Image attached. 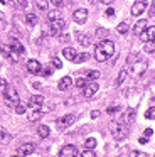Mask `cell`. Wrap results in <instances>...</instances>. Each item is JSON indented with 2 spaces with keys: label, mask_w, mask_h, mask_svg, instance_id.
Returning a JSON list of instances; mask_svg holds the SVG:
<instances>
[{
  "label": "cell",
  "mask_w": 155,
  "mask_h": 157,
  "mask_svg": "<svg viewBox=\"0 0 155 157\" xmlns=\"http://www.w3.org/2000/svg\"><path fill=\"white\" fill-rule=\"evenodd\" d=\"M10 140H12V137H10V133L7 132L5 128H2V127H0V144H9Z\"/></svg>",
  "instance_id": "44dd1931"
},
{
  "label": "cell",
  "mask_w": 155,
  "mask_h": 157,
  "mask_svg": "<svg viewBox=\"0 0 155 157\" xmlns=\"http://www.w3.org/2000/svg\"><path fill=\"white\" fill-rule=\"evenodd\" d=\"M9 58L12 59L13 63H17V61H19V59H20V54H19V52H15V51H12V52H10V54H9Z\"/></svg>",
  "instance_id": "60d3db41"
},
{
  "label": "cell",
  "mask_w": 155,
  "mask_h": 157,
  "mask_svg": "<svg viewBox=\"0 0 155 157\" xmlns=\"http://www.w3.org/2000/svg\"><path fill=\"white\" fill-rule=\"evenodd\" d=\"M88 58H89V56H88L86 52H81V54L78 52V54L74 56V59H73V61H74V63H78V64H81V63L88 61Z\"/></svg>",
  "instance_id": "d4e9b609"
},
{
  "label": "cell",
  "mask_w": 155,
  "mask_h": 157,
  "mask_svg": "<svg viewBox=\"0 0 155 157\" xmlns=\"http://www.w3.org/2000/svg\"><path fill=\"white\" fill-rule=\"evenodd\" d=\"M153 34H155V29H153V25H148L147 29H145L143 32H140V39L143 42H147V41H153Z\"/></svg>",
  "instance_id": "4fadbf2b"
},
{
  "label": "cell",
  "mask_w": 155,
  "mask_h": 157,
  "mask_svg": "<svg viewBox=\"0 0 155 157\" xmlns=\"http://www.w3.org/2000/svg\"><path fill=\"white\" fill-rule=\"evenodd\" d=\"M98 83L96 81H91V83H88L86 86L83 88V96L84 98H91V96H94V93L98 91Z\"/></svg>",
  "instance_id": "52a82bcc"
},
{
  "label": "cell",
  "mask_w": 155,
  "mask_h": 157,
  "mask_svg": "<svg viewBox=\"0 0 155 157\" xmlns=\"http://www.w3.org/2000/svg\"><path fill=\"white\" fill-rule=\"evenodd\" d=\"M0 51L3 52V56H7V58H9V54L12 52V49H10V46H7V44H0Z\"/></svg>",
  "instance_id": "1f68e13d"
},
{
  "label": "cell",
  "mask_w": 155,
  "mask_h": 157,
  "mask_svg": "<svg viewBox=\"0 0 155 157\" xmlns=\"http://www.w3.org/2000/svg\"><path fill=\"white\" fill-rule=\"evenodd\" d=\"M147 27H148V21H143V19H142V21H138L137 24H135V27H133V32H135V36H138L140 32H143Z\"/></svg>",
  "instance_id": "2e32d148"
},
{
  "label": "cell",
  "mask_w": 155,
  "mask_h": 157,
  "mask_svg": "<svg viewBox=\"0 0 155 157\" xmlns=\"http://www.w3.org/2000/svg\"><path fill=\"white\" fill-rule=\"evenodd\" d=\"M40 71H42L44 76H49L51 73H52V69H51V68H44V69H40Z\"/></svg>",
  "instance_id": "7dc6e473"
},
{
  "label": "cell",
  "mask_w": 155,
  "mask_h": 157,
  "mask_svg": "<svg viewBox=\"0 0 155 157\" xmlns=\"http://www.w3.org/2000/svg\"><path fill=\"white\" fill-rule=\"evenodd\" d=\"M51 64H52L56 69H59L61 66H62V64H61V59L59 58H52V59H51Z\"/></svg>",
  "instance_id": "ab89813d"
},
{
  "label": "cell",
  "mask_w": 155,
  "mask_h": 157,
  "mask_svg": "<svg viewBox=\"0 0 155 157\" xmlns=\"http://www.w3.org/2000/svg\"><path fill=\"white\" fill-rule=\"evenodd\" d=\"M153 115H155V110H153V106H150V108H148V112L145 113V117H147V118H153Z\"/></svg>",
  "instance_id": "ee69618b"
},
{
  "label": "cell",
  "mask_w": 155,
  "mask_h": 157,
  "mask_svg": "<svg viewBox=\"0 0 155 157\" xmlns=\"http://www.w3.org/2000/svg\"><path fill=\"white\" fill-rule=\"evenodd\" d=\"M84 147H86V149H94V147H96V140L94 139H86Z\"/></svg>",
  "instance_id": "836d02e7"
},
{
  "label": "cell",
  "mask_w": 155,
  "mask_h": 157,
  "mask_svg": "<svg viewBox=\"0 0 155 157\" xmlns=\"http://www.w3.org/2000/svg\"><path fill=\"white\" fill-rule=\"evenodd\" d=\"M120 123H121V122H118V120H111V122H110V130H111V133H113L115 130L120 127Z\"/></svg>",
  "instance_id": "74e56055"
},
{
  "label": "cell",
  "mask_w": 155,
  "mask_h": 157,
  "mask_svg": "<svg viewBox=\"0 0 155 157\" xmlns=\"http://www.w3.org/2000/svg\"><path fill=\"white\" fill-rule=\"evenodd\" d=\"M37 133H39V137H40V139H46V137H49L51 130H49V127H46V125H40L39 128H37Z\"/></svg>",
  "instance_id": "cb8c5ba5"
},
{
  "label": "cell",
  "mask_w": 155,
  "mask_h": 157,
  "mask_svg": "<svg viewBox=\"0 0 155 157\" xmlns=\"http://www.w3.org/2000/svg\"><path fill=\"white\" fill-rule=\"evenodd\" d=\"M101 2H103V4H106V5H108V4H113L115 0H101Z\"/></svg>",
  "instance_id": "11a10c76"
},
{
  "label": "cell",
  "mask_w": 155,
  "mask_h": 157,
  "mask_svg": "<svg viewBox=\"0 0 155 157\" xmlns=\"http://www.w3.org/2000/svg\"><path fill=\"white\" fill-rule=\"evenodd\" d=\"M135 113H137V112H135L133 108H130L127 113H125V117H123V122H125V123H130L131 120L135 118Z\"/></svg>",
  "instance_id": "484cf974"
},
{
  "label": "cell",
  "mask_w": 155,
  "mask_h": 157,
  "mask_svg": "<svg viewBox=\"0 0 155 157\" xmlns=\"http://www.w3.org/2000/svg\"><path fill=\"white\" fill-rule=\"evenodd\" d=\"M40 115H42V112H40V110H32V108H30L27 118H29V122H37V120L40 118Z\"/></svg>",
  "instance_id": "ffe728a7"
},
{
  "label": "cell",
  "mask_w": 155,
  "mask_h": 157,
  "mask_svg": "<svg viewBox=\"0 0 155 157\" xmlns=\"http://www.w3.org/2000/svg\"><path fill=\"white\" fill-rule=\"evenodd\" d=\"M13 157H19V155H13Z\"/></svg>",
  "instance_id": "6f0895ef"
},
{
  "label": "cell",
  "mask_w": 155,
  "mask_h": 157,
  "mask_svg": "<svg viewBox=\"0 0 155 157\" xmlns=\"http://www.w3.org/2000/svg\"><path fill=\"white\" fill-rule=\"evenodd\" d=\"M47 19H49V22L57 21V19H59V12H57V10H51L49 14H47Z\"/></svg>",
  "instance_id": "83f0119b"
},
{
  "label": "cell",
  "mask_w": 155,
  "mask_h": 157,
  "mask_svg": "<svg viewBox=\"0 0 155 157\" xmlns=\"http://www.w3.org/2000/svg\"><path fill=\"white\" fill-rule=\"evenodd\" d=\"M74 118H76V117H74L73 113H67V115L61 117V118L57 120V128L64 130V128H67V127H71L74 123Z\"/></svg>",
  "instance_id": "5b68a950"
},
{
  "label": "cell",
  "mask_w": 155,
  "mask_h": 157,
  "mask_svg": "<svg viewBox=\"0 0 155 157\" xmlns=\"http://www.w3.org/2000/svg\"><path fill=\"white\" fill-rule=\"evenodd\" d=\"M37 9H40V10H46L47 9V0H37Z\"/></svg>",
  "instance_id": "f35d334b"
},
{
  "label": "cell",
  "mask_w": 155,
  "mask_h": 157,
  "mask_svg": "<svg viewBox=\"0 0 155 157\" xmlns=\"http://www.w3.org/2000/svg\"><path fill=\"white\" fill-rule=\"evenodd\" d=\"M13 110H15V113H17V115H24V113H25V106H24V105H20V103H17V105L13 106Z\"/></svg>",
  "instance_id": "d6a6232c"
},
{
  "label": "cell",
  "mask_w": 155,
  "mask_h": 157,
  "mask_svg": "<svg viewBox=\"0 0 155 157\" xmlns=\"http://www.w3.org/2000/svg\"><path fill=\"white\" fill-rule=\"evenodd\" d=\"M74 85H76L78 88L81 90V88H84V86L88 85V79H86V78H78L76 81H74Z\"/></svg>",
  "instance_id": "f1b7e54d"
},
{
  "label": "cell",
  "mask_w": 155,
  "mask_h": 157,
  "mask_svg": "<svg viewBox=\"0 0 155 157\" xmlns=\"http://www.w3.org/2000/svg\"><path fill=\"white\" fill-rule=\"evenodd\" d=\"M88 2H89V4H94V2H96V0H88Z\"/></svg>",
  "instance_id": "9f6ffc18"
},
{
  "label": "cell",
  "mask_w": 155,
  "mask_h": 157,
  "mask_svg": "<svg viewBox=\"0 0 155 157\" xmlns=\"http://www.w3.org/2000/svg\"><path fill=\"white\" fill-rule=\"evenodd\" d=\"M10 49L15 51V52H19V54H22V52H24V46L20 44L17 39H12V42H10Z\"/></svg>",
  "instance_id": "7402d4cb"
},
{
  "label": "cell",
  "mask_w": 155,
  "mask_h": 157,
  "mask_svg": "<svg viewBox=\"0 0 155 157\" xmlns=\"http://www.w3.org/2000/svg\"><path fill=\"white\" fill-rule=\"evenodd\" d=\"M104 14H106L108 17H113V15H115V10H113V9H108V10L104 12Z\"/></svg>",
  "instance_id": "f907efd6"
},
{
  "label": "cell",
  "mask_w": 155,
  "mask_h": 157,
  "mask_svg": "<svg viewBox=\"0 0 155 157\" xmlns=\"http://www.w3.org/2000/svg\"><path fill=\"white\" fill-rule=\"evenodd\" d=\"M74 36H76V41L79 42L81 46H89V44H91V42H89V37H88L86 34H83V32H76Z\"/></svg>",
  "instance_id": "d6986e66"
},
{
  "label": "cell",
  "mask_w": 155,
  "mask_h": 157,
  "mask_svg": "<svg viewBox=\"0 0 155 157\" xmlns=\"http://www.w3.org/2000/svg\"><path fill=\"white\" fill-rule=\"evenodd\" d=\"M76 54H78V51L74 48H64L62 49V56H64V59H67V61H73Z\"/></svg>",
  "instance_id": "ac0fdd59"
},
{
  "label": "cell",
  "mask_w": 155,
  "mask_h": 157,
  "mask_svg": "<svg viewBox=\"0 0 155 157\" xmlns=\"http://www.w3.org/2000/svg\"><path fill=\"white\" fill-rule=\"evenodd\" d=\"M116 112H121V108L120 106H110V108H106V113H116Z\"/></svg>",
  "instance_id": "7bdbcfd3"
},
{
  "label": "cell",
  "mask_w": 155,
  "mask_h": 157,
  "mask_svg": "<svg viewBox=\"0 0 155 157\" xmlns=\"http://www.w3.org/2000/svg\"><path fill=\"white\" fill-rule=\"evenodd\" d=\"M5 90H7V81L0 78V95H3V93H5Z\"/></svg>",
  "instance_id": "b9f144b4"
},
{
  "label": "cell",
  "mask_w": 155,
  "mask_h": 157,
  "mask_svg": "<svg viewBox=\"0 0 155 157\" xmlns=\"http://www.w3.org/2000/svg\"><path fill=\"white\" fill-rule=\"evenodd\" d=\"M17 4H19V7H22V9H27V5H29V2H27V0H17Z\"/></svg>",
  "instance_id": "bcb514c9"
},
{
  "label": "cell",
  "mask_w": 155,
  "mask_h": 157,
  "mask_svg": "<svg viewBox=\"0 0 155 157\" xmlns=\"http://www.w3.org/2000/svg\"><path fill=\"white\" fill-rule=\"evenodd\" d=\"M147 5H148V0H135V4L131 5V15L133 17L142 15L145 12V9H147Z\"/></svg>",
  "instance_id": "277c9868"
},
{
  "label": "cell",
  "mask_w": 155,
  "mask_h": 157,
  "mask_svg": "<svg viewBox=\"0 0 155 157\" xmlns=\"http://www.w3.org/2000/svg\"><path fill=\"white\" fill-rule=\"evenodd\" d=\"M147 140H148V139H147V137H142V139H140V140H138V142H140V144H147Z\"/></svg>",
  "instance_id": "f5cc1de1"
},
{
  "label": "cell",
  "mask_w": 155,
  "mask_h": 157,
  "mask_svg": "<svg viewBox=\"0 0 155 157\" xmlns=\"http://www.w3.org/2000/svg\"><path fill=\"white\" fill-rule=\"evenodd\" d=\"M81 157H96V154H94L93 149H86L81 152Z\"/></svg>",
  "instance_id": "e575fe53"
},
{
  "label": "cell",
  "mask_w": 155,
  "mask_h": 157,
  "mask_svg": "<svg viewBox=\"0 0 155 157\" xmlns=\"http://www.w3.org/2000/svg\"><path fill=\"white\" fill-rule=\"evenodd\" d=\"M143 49H145V52H148V54H153V41H148V42H145Z\"/></svg>",
  "instance_id": "f546056e"
},
{
  "label": "cell",
  "mask_w": 155,
  "mask_h": 157,
  "mask_svg": "<svg viewBox=\"0 0 155 157\" xmlns=\"http://www.w3.org/2000/svg\"><path fill=\"white\" fill-rule=\"evenodd\" d=\"M152 133H153V130H152V128H147V130L143 132V135L147 137V139H150V135H152Z\"/></svg>",
  "instance_id": "681fc988"
},
{
  "label": "cell",
  "mask_w": 155,
  "mask_h": 157,
  "mask_svg": "<svg viewBox=\"0 0 155 157\" xmlns=\"http://www.w3.org/2000/svg\"><path fill=\"white\" fill-rule=\"evenodd\" d=\"M25 22H27L29 25H36L37 22H39V19H37L36 14H27V15H25Z\"/></svg>",
  "instance_id": "4316f807"
},
{
  "label": "cell",
  "mask_w": 155,
  "mask_h": 157,
  "mask_svg": "<svg viewBox=\"0 0 155 157\" xmlns=\"http://www.w3.org/2000/svg\"><path fill=\"white\" fill-rule=\"evenodd\" d=\"M34 150H36V145H34V144H22V145L19 147V150H17V155L27 157V155H30Z\"/></svg>",
  "instance_id": "ba28073f"
},
{
  "label": "cell",
  "mask_w": 155,
  "mask_h": 157,
  "mask_svg": "<svg viewBox=\"0 0 155 157\" xmlns=\"http://www.w3.org/2000/svg\"><path fill=\"white\" fill-rule=\"evenodd\" d=\"M153 12H155V9H153V5H152V7H150V14H148V15H150V17H153Z\"/></svg>",
  "instance_id": "db71d44e"
},
{
  "label": "cell",
  "mask_w": 155,
  "mask_h": 157,
  "mask_svg": "<svg viewBox=\"0 0 155 157\" xmlns=\"http://www.w3.org/2000/svg\"><path fill=\"white\" fill-rule=\"evenodd\" d=\"M100 76H101V73L96 71V69H88L86 71V79H91V81H96Z\"/></svg>",
  "instance_id": "603a6c76"
},
{
  "label": "cell",
  "mask_w": 155,
  "mask_h": 157,
  "mask_svg": "<svg viewBox=\"0 0 155 157\" xmlns=\"http://www.w3.org/2000/svg\"><path fill=\"white\" fill-rule=\"evenodd\" d=\"M98 117H100V112H96V110H94V112H91V118H98Z\"/></svg>",
  "instance_id": "816d5d0a"
},
{
  "label": "cell",
  "mask_w": 155,
  "mask_h": 157,
  "mask_svg": "<svg viewBox=\"0 0 155 157\" xmlns=\"http://www.w3.org/2000/svg\"><path fill=\"white\" fill-rule=\"evenodd\" d=\"M96 36H98V37H106L108 31H106V29H103V27H98L96 29Z\"/></svg>",
  "instance_id": "8d00e7d4"
},
{
  "label": "cell",
  "mask_w": 155,
  "mask_h": 157,
  "mask_svg": "<svg viewBox=\"0 0 155 157\" xmlns=\"http://www.w3.org/2000/svg\"><path fill=\"white\" fill-rule=\"evenodd\" d=\"M40 69H42V66H40V63L37 61V59H29V61H27V71H29L30 75H39Z\"/></svg>",
  "instance_id": "30bf717a"
},
{
  "label": "cell",
  "mask_w": 155,
  "mask_h": 157,
  "mask_svg": "<svg viewBox=\"0 0 155 157\" xmlns=\"http://www.w3.org/2000/svg\"><path fill=\"white\" fill-rule=\"evenodd\" d=\"M66 27V22L62 21V19H57V21H54V22H51L49 25H47V29H46V34H49V36H52V37H57V36L62 32V29Z\"/></svg>",
  "instance_id": "7a4b0ae2"
},
{
  "label": "cell",
  "mask_w": 155,
  "mask_h": 157,
  "mask_svg": "<svg viewBox=\"0 0 155 157\" xmlns=\"http://www.w3.org/2000/svg\"><path fill=\"white\" fill-rule=\"evenodd\" d=\"M118 32H120V34H127L128 32V24L127 22H120V24H118Z\"/></svg>",
  "instance_id": "4dcf8cb0"
},
{
  "label": "cell",
  "mask_w": 155,
  "mask_h": 157,
  "mask_svg": "<svg viewBox=\"0 0 155 157\" xmlns=\"http://www.w3.org/2000/svg\"><path fill=\"white\" fill-rule=\"evenodd\" d=\"M57 37L61 39L59 42H67V41H69V37H67V36H64V34H59V36H57Z\"/></svg>",
  "instance_id": "c3c4849f"
},
{
  "label": "cell",
  "mask_w": 155,
  "mask_h": 157,
  "mask_svg": "<svg viewBox=\"0 0 155 157\" xmlns=\"http://www.w3.org/2000/svg\"><path fill=\"white\" fill-rule=\"evenodd\" d=\"M128 132H130L128 125H127V123L121 122V123H120V127H118V128L113 132V135H115V139H116V140H123V139H127Z\"/></svg>",
  "instance_id": "8992f818"
},
{
  "label": "cell",
  "mask_w": 155,
  "mask_h": 157,
  "mask_svg": "<svg viewBox=\"0 0 155 157\" xmlns=\"http://www.w3.org/2000/svg\"><path fill=\"white\" fill-rule=\"evenodd\" d=\"M3 100H5V105L13 108V106L19 103V95H17V90L15 88H9L7 86L5 93H3Z\"/></svg>",
  "instance_id": "3957f363"
},
{
  "label": "cell",
  "mask_w": 155,
  "mask_h": 157,
  "mask_svg": "<svg viewBox=\"0 0 155 157\" xmlns=\"http://www.w3.org/2000/svg\"><path fill=\"white\" fill-rule=\"evenodd\" d=\"M71 86H73V79H71L69 76H64V78L59 81V90L61 91H66V90L71 88Z\"/></svg>",
  "instance_id": "e0dca14e"
},
{
  "label": "cell",
  "mask_w": 155,
  "mask_h": 157,
  "mask_svg": "<svg viewBox=\"0 0 155 157\" xmlns=\"http://www.w3.org/2000/svg\"><path fill=\"white\" fill-rule=\"evenodd\" d=\"M59 157H78V149L74 145H64L59 152Z\"/></svg>",
  "instance_id": "8fae6325"
},
{
  "label": "cell",
  "mask_w": 155,
  "mask_h": 157,
  "mask_svg": "<svg viewBox=\"0 0 155 157\" xmlns=\"http://www.w3.org/2000/svg\"><path fill=\"white\" fill-rule=\"evenodd\" d=\"M130 157H148V154L140 152V150H131V152H130Z\"/></svg>",
  "instance_id": "d590c367"
},
{
  "label": "cell",
  "mask_w": 155,
  "mask_h": 157,
  "mask_svg": "<svg viewBox=\"0 0 155 157\" xmlns=\"http://www.w3.org/2000/svg\"><path fill=\"white\" fill-rule=\"evenodd\" d=\"M115 54V44L108 39H103L96 44V49H94V59L98 63H104Z\"/></svg>",
  "instance_id": "6da1fadb"
},
{
  "label": "cell",
  "mask_w": 155,
  "mask_h": 157,
  "mask_svg": "<svg viewBox=\"0 0 155 157\" xmlns=\"http://www.w3.org/2000/svg\"><path fill=\"white\" fill-rule=\"evenodd\" d=\"M86 19H88V10L86 9H78V10L73 14V21L76 22V24H84Z\"/></svg>",
  "instance_id": "9c48e42d"
},
{
  "label": "cell",
  "mask_w": 155,
  "mask_h": 157,
  "mask_svg": "<svg viewBox=\"0 0 155 157\" xmlns=\"http://www.w3.org/2000/svg\"><path fill=\"white\" fill-rule=\"evenodd\" d=\"M49 2L54 5V7H62V5H64V2H62V0H49Z\"/></svg>",
  "instance_id": "f6af8a7d"
},
{
  "label": "cell",
  "mask_w": 155,
  "mask_h": 157,
  "mask_svg": "<svg viewBox=\"0 0 155 157\" xmlns=\"http://www.w3.org/2000/svg\"><path fill=\"white\" fill-rule=\"evenodd\" d=\"M137 63H138V64H135V66H133V76H135V78H140V76L143 75L145 71H147L148 64H147L145 61H140V59H138Z\"/></svg>",
  "instance_id": "7c38bea8"
},
{
  "label": "cell",
  "mask_w": 155,
  "mask_h": 157,
  "mask_svg": "<svg viewBox=\"0 0 155 157\" xmlns=\"http://www.w3.org/2000/svg\"><path fill=\"white\" fill-rule=\"evenodd\" d=\"M44 103V98L40 95H32L29 100V106L32 110H40V105Z\"/></svg>",
  "instance_id": "5bb4252c"
},
{
  "label": "cell",
  "mask_w": 155,
  "mask_h": 157,
  "mask_svg": "<svg viewBox=\"0 0 155 157\" xmlns=\"http://www.w3.org/2000/svg\"><path fill=\"white\" fill-rule=\"evenodd\" d=\"M128 73H130V64H125L123 68H121V71H120V75H118V78H116V86H120L121 83L127 79Z\"/></svg>",
  "instance_id": "9a60e30c"
}]
</instances>
